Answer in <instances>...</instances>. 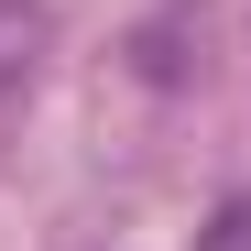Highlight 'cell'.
Segmentation results:
<instances>
[{"label":"cell","instance_id":"cell-1","mask_svg":"<svg viewBox=\"0 0 251 251\" xmlns=\"http://www.w3.org/2000/svg\"><path fill=\"white\" fill-rule=\"evenodd\" d=\"M120 55H131L142 88H186V76L207 66V11H197V0H164V11L131 22V44H120Z\"/></svg>","mask_w":251,"mask_h":251},{"label":"cell","instance_id":"cell-2","mask_svg":"<svg viewBox=\"0 0 251 251\" xmlns=\"http://www.w3.org/2000/svg\"><path fill=\"white\" fill-rule=\"evenodd\" d=\"M44 55H55V11L44 0H0V99H22Z\"/></svg>","mask_w":251,"mask_h":251},{"label":"cell","instance_id":"cell-3","mask_svg":"<svg viewBox=\"0 0 251 251\" xmlns=\"http://www.w3.org/2000/svg\"><path fill=\"white\" fill-rule=\"evenodd\" d=\"M197 251H251V186H229L219 207H207V229H197Z\"/></svg>","mask_w":251,"mask_h":251}]
</instances>
